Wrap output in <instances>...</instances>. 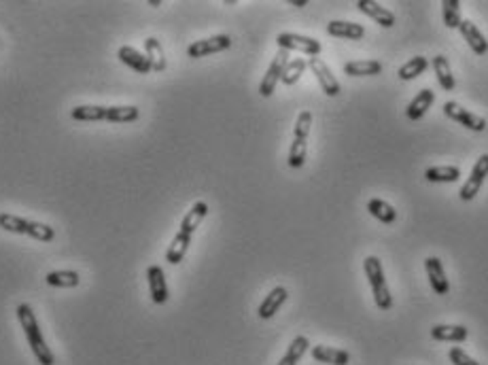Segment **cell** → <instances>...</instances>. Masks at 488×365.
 <instances>
[{"label":"cell","instance_id":"14","mask_svg":"<svg viewBox=\"0 0 488 365\" xmlns=\"http://www.w3.org/2000/svg\"><path fill=\"white\" fill-rule=\"evenodd\" d=\"M117 58L121 60V64H126L128 68H132V71H136V73H141V75H149V73H153V68H151V64H149L147 56H145V53H141V51H136V49H134V47H130V45L119 47Z\"/></svg>","mask_w":488,"mask_h":365},{"label":"cell","instance_id":"2","mask_svg":"<svg viewBox=\"0 0 488 365\" xmlns=\"http://www.w3.org/2000/svg\"><path fill=\"white\" fill-rule=\"evenodd\" d=\"M0 230L11 232V234H19V236H30L34 240L41 242H51L56 238V230L47 223H39V221H30L11 212H0Z\"/></svg>","mask_w":488,"mask_h":365},{"label":"cell","instance_id":"24","mask_svg":"<svg viewBox=\"0 0 488 365\" xmlns=\"http://www.w3.org/2000/svg\"><path fill=\"white\" fill-rule=\"evenodd\" d=\"M433 71H435V77H437V83L442 86V90L452 91L457 88V79L452 75V68H450V62L446 56L433 58Z\"/></svg>","mask_w":488,"mask_h":365},{"label":"cell","instance_id":"26","mask_svg":"<svg viewBox=\"0 0 488 365\" xmlns=\"http://www.w3.org/2000/svg\"><path fill=\"white\" fill-rule=\"evenodd\" d=\"M145 56L153 68V73H163L166 71V56H163V47L162 43L153 36H149L145 41Z\"/></svg>","mask_w":488,"mask_h":365},{"label":"cell","instance_id":"8","mask_svg":"<svg viewBox=\"0 0 488 365\" xmlns=\"http://www.w3.org/2000/svg\"><path fill=\"white\" fill-rule=\"evenodd\" d=\"M232 47V36L230 34H215L210 38H202V41H195L187 47V56L198 60V58H206V56H213V53H219V51H225Z\"/></svg>","mask_w":488,"mask_h":365},{"label":"cell","instance_id":"36","mask_svg":"<svg viewBox=\"0 0 488 365\" xmlns=\"http://www.w3.org/2000/svg\"><path fill=\"white\" fill-rule=\"evenodd\" d=\"M291 4H295V6H306L308 0H291Z\"/></svg>","mask_w":488,"mask_h":365},{"label":"cell","instance_id":"29","mask_svg":"<svg viewBox=\"0 0 488 365\" xmlns=\"http://www.w3.org/2000/svg\"><path fill=\"white\" fill-rule=\"evenodd\" d=\"M461 177V168L457 166H431L425 170V179L429 182H457Z\"/></svg>","mask_w":488,"mask_h":365},{"label":"cell","instance_id":"34","mask_svg":"<svg viewBox=\"0 0 488 365\" xmlns=\"http://www.w3.org/2000/svg\"><path fill=\"white\" fill-rule=\"evenodd\" d=\"M442 17L444 24L452 30H457L461 26V2L459 0H444L442 2Z\"/></svg>","mask_w":488,"mask_h":365},{"label":"cell","instance_id":"19","mask_svg":"<svg viewBox=\"0 0 488 365\" xmlns=\"http://www.w3.org/2000/svg\"><path fill=\"white\" fill-rule=\"evenodd\" d=\"M469 336L465 325H433L431 327V338L437 342H465Z\"/></svg>","mask_w":488,"mask_h":365},{"label":"cell","instance_id":"15","mask_svg":"<svg viewBox=\"0 0 488 365\" xmlns=\"http://www.w3.org/2000/svg\"><path fill=\"white\" fill-rule=\"evenodd\" d=\"M327 34L335 38H346V41H361L365 36V28L355 21H340L333 19L327 24Z\"/></svg>","mask_w":488,"mask_h":365},{"label":"cell","instance_id":"16","mask_svg":"<svg viewBox=\"0 0 488 365\" xmlns=\"http://www.w3.org/2000/svg\"><path fill=\"white\" fill-rule=\"evenodd\" d=\"M147 282H149V293L156 304H166L168 302V284H166V274L162 266H149L147 270Z\"/></svg>","mask_w":488,"mask_h":365},{"label":"cell","instance_id":"3","mask_svg":"<svg viewBox=\"0 0 488 365\" xmlns=\"http://www.w3.org/2000/svg\"><path fill=\"white\" fill-rule=\"evenodd\" d=\"M363 270H365V276H367L370 289H372V293H374L376 306H378L380 310H391L393 297H391V291H389V284H387V278H385V270H382L380 259H378L376 255L365 257Z\"/></svg>","mask_w":488,"mask_h":365},{"label":"cell","instance_id":"10","mask_svg":"<svg viewBox=\"0 0 488 365\" xmlns=\"http://www.w3.org/2000/svg\"><path fill=\"white\" fill-rule=\"evenodd\" d=\"M308 68H310L312 75L317 77V81H319V86H321V90H323L325 96L333 98V96H337V93L342 91L340 81L333 77L331 68L323 62V58H319V56H317V58H310V60H308Z\"/></svg>","mask_w":488,"mask_h":365},{"label":"cell","instance_id":"37","mask_svg":"<svg viewBox=\"0 0 488 365\" xmlns=\"http://www.w3.org/2000/svg\"><path fill=\"white\" fill-rule=\"evenodd\" d=\"M149 4H151V6H160L162 2H160V0H149Z\"/></svg>","mask_w":488,"mask_h":365},{"label":"cell","instance_id":"7","mask_svg":"<svg viewBox=\"0 0 488 365\" xmlns=\"http://www.w3.org/2000/svg\"><path fill=\"white\" fill-rule=\"evenodd\" d=\"M287 64H289V51L278 49V53L274 56L270 68L265 71V75H263V79H261V83H259V93H261L263 98H270V96L274 93L278 81L283 79V73H285V66H287Z\"/></svg>","mask_w":488,"mask_h":365},{"label":"cell","instance_id":"4","mask_svg":"<svg viewBox=\"0 0 488 365\" xmlns=\"http://www.w3.org/2000/svg\"><path fill=\"white\" fill-rule=\"evenodd\" d=\"M310 128H312V113H310V110H302V113L298 115V121H295L293 143H291L289 160H287V164H289L291 168H302V166L306 164Z\"/></svg>","mask_w":488,"mask_h":365},{"label":"cell","instance_id":"12","mask_svg":"<svg viewBox=\"0 0 488 365\" xmlns=\"http://www.w3.org/2000/svg\"><path fill=\"white\" fill-rule=\"evenodd\" d=\"M425 270H427V276H429L431 289L437 295H446L450 291V282H448L446 272H444V266H442V262L437 257H427L425 259Z\"/></svg>","mask_w":488,"mask_h":365},{"label":"cell","instance_id":"13","mask_svg":"<svg viewBox=\"0 0 488 365\" xmlns=\"http://www.w3.org/2000/svg\"><path fill=\"white\" fill-rule=\"evenodd\" d=\"M357 9L361 13H365L367 17H372L376 24H380L382 28H393L395 26V15L382 6L380 2H372V0H357Z\"/></svg>","mask_w":488,"mask_h":365},{"label":"cell","instance_id":"11","mask_svg":"<svg viewBox=\"0 0 488 365\" xmlns=\"http://www.w3.org/2000/svg\"><path fill=\"white\" fill-rule=\"evenodd\" d=\"M459 32L463 34L465 43L469 45V49H472L476 56H487L488 53L487 36L480 32V28H478L474 21H469V19H463V21H461V26H459Z\"/></svg>","mask_w":488,"mask_h":365},{"label":"cell","instance_id":"28","mask_svg":"<svg viewBox=\"0 0 488 365\" xmlns=\"http://www.w3.org/2000/svg\"><path fill=\"white\" fill-rule=\"evenodd\" d=\"M45 282L49 287H62V289H73V287H79L81 282V276L75 270H54L45 276Z\"/></svg>","mask_w":488,"mask_h":365},{"label":"cell","instance_id":"23","mask_svg":"<svg viewBox=\"0 0 488 365\" xmlns=\"http://www.w3.org/2000/svg\"><path fill=\"white\" fill-rule=\"evenodd\" d=\"M206 215H208V204H206V202H195V204L187 210V215L183 217V221H181V232H187V234L193 236V232L200 227V223L206 219Z\"/></svg>","mask_w":488,"mask_h":365},{"label":"cell","instance_id":"5","mask_svg":"<svg viewBox=\"0 0 488 365\" xmlns=\"http://www.w3.org/2000/svg\"><path fill=\"white\" fill-rule=\"evenodd\" d=\"M276 45L278 49H285V51H300V53H306L310 58H317L321 53V43L312 36H304V34H295V32H280L276 36Z\"/></svg>","mask_w":488,"mask_h":365},{"label":"cell","instance_id":"22","mask_svg":"<svg viewBox=\"0 0 488 365\" xmlns=\"http://www.w3.org/2000/svg\"><path fill=\"white\" fill-rule=\"evenodd\" d=\"M312 357L319 364L327 365H348L350 361V353L348 351H340V349H331V346H312Z\"/></svg>","mask_w":488,"mask_h":365},{"label":"cell","instance_id":"32","mask_svg":"<svg viewBox=\"0 0 488 365\" xmlns=\"http://www.w3.org/2000/svg\"><path fill=\"white\" fill-rule=\"evenodd\" d=\"M427 68H429V62H427V58H422V56H414L412 60H407L406 64L400 68V79L402 81H412V79H416V77H420L422 73H427Z\"/></svg>","mask_w":488,"mask_h":365},{"label":"cell","instance_id":"1","mask_svg":"<svg viewBox=\"0 0 488 365\" xmlns=\"http://www.w3.org/2000/svg\"><path fill=\"white\" fill-rule=\"evenodd\" d=\"M17 321L26 334V340H28V346L32 349V355L36 357V361L41 365H54L56 364V357L54 353L49 351L45 338H43V331L39 327V321L34 317V310L30 308V304H19L17 306Z\"/></svg>","mask_w":488,"mask_h":365},{"label":"cell","instance_id":"20","mask_svg":"<svg viewBox=\"0 0 488 365\" xmlns=\"http://www.w3.org/2000/svg\"><path fill=\"white\" fill-rule=\"evenodd\" d=\"M382 73V64L378 60H355L344 64V75L348 77H376Z\"/></svg>","mask_w":488,"mask_h":365},{"label":"cell","instance_id":"9","mask_svg":"<svg viewBox=\"0 0 488 365\" xmlns=\"http://www.w3.org/2000/svg\"><path fill=\"white\" fill-rule=\"evenodd\" d=\"M488 177V153H484V155H480V160L476 162V166L472 168V175H469V179L465 181V185L461 187V191H459V197L463 200V202H472L478 193H480V189H482V185H484V181H487Z\"/></svg>","mask_w":488,"mask_h":365},{"label":"cell","instance_id":"33","mask_svg":"<svg viewBox=\"0 0 488 365\" xmlns=\"http://www.w3.org/2000/svg\"><path fill=\"white\" fill-rule=\"evenodd\" d=\"M308 68V62L304 60V58H295V60H289V64L285 66V73H283V83L285 86H295L300 79H302V75H304V71Z\"/></svg>","mask_w":488,"mask_h":365},{"label":"cell","instance_id":"25","mask_svg":"<svg viewBox=\"0 0 488 365\" xmlns=\"http://www.w3.org/2000/svg\"><path fill=\"white\" fill-rule=\"evenodd\" d=\"M367 212L374 219H378L380 223H387V225L389 223H395V219H397V210L389 202H385L380 197H374V200L367 202Z\"/></svg>","mask_w":488,"mask_h":365},{"label":"cell","instance_id":"21","mask_svg":"<svg viewBox=\"0 0 488 365\" xmlns=\"http://www.w3.org/2000/svg\"><path fill=\"white\" fill-rule=\"evenodd\" d=\"M189 245H191V234L178 230L176 236H174V240L170 242V247L166 251V262L172 264V266L181 264L183 257H185V253H187V249H189Z\"/></svg>","mask_w":488,"mask_h":365},{"label":"cell","instance_id":"35","mask_svg":"<svg viewBox=\"0 0 488 365\" xmlns=\"http://www.w3.org/2000/svg\"><path fill=\"white\" fill-rule=\"evenodd\" d=\"M448 357H450V361H452L454 365H480L476 359H472V357H469L463 349H459V346L450 349Z\"/></svg>","mask_w":488,"mask_h":365},{"label":"cell","instance_id":"6","mask_svg":"<svg viewBox=\"0 0 488 365\" xmlns=\"http://www.w3.org/2000/svg\"><path fill=\"white\" fill-rule=\"evenodd\" d=\"M442 110H444V115H446L448 119L457 121L459 125H465V128L472 130V132H484V130H487V119H484V117H480V115H476V113L463 108V106H461L459 102H454V100L444 102Z\"/></svg>","mask_w":488,"mask_h":365},{"label":"cell","instance_id":"18","mask_svg":"<svg viewBox=\"0 0 488 365\" xmlns=\"http://www.w3.org/2000/svg\"><path fill=\"white\" fill-rule=\"evenodd\" d=\"M435 102V91L433 90H420L416 93V98L407 104L406 117L410 121H418L425 117V113L431 108V104Z\"/></svg>","mask_w":488,"mask_h":365},{"label":"cell","instance_id":"27","mask_svg":"<svg viewBox=\"0 0 488 365\" xmlns=\"http://www.w3.org/2000/svg\"><path fill=\"white\" fill-rule=\"evenodd\" d=\"M106 108L98 104H81L71 110V117L75 121H106Z\"/></svg>","mask_w":488,"mask_h":365},{"label":"cell","instance_id":"31","mask_svg":"<svg viewBox=\"0 0 488 365\" xmlns=\"http://www.w3.org/2000/svg\"><path fill=\"white\" fill-rule=\"evenodd\" d=\"M308 346H310L308 338H306V336H298V338L289 344V349H287L285 357L278 361V365H298L300 364V359L306 355Z\"/></svg>","mask_w":488,"mask_h":365},{"label":"cell","instance_id":"30","mask_svg":"<svg viewBox=\"0 0 488 365\" xmlns=\"http://www.w3.org/2000/svg\"><path fill=\"white\" fill-rule=\"evenodd\" d=\"M141 117L138 106H108L106 108V121L108 123H130Z\"/></svg>","mask_w":488,"mask_h":365},{"label":"cell","instance_id":"17","mask_svg":"<svg viewBox=\"0 0 488 365\" xmlns=\"http://www.w3.org/2000/svg\"><path fill=\"white\" fill-rule=\"evenodd\" d=\"M287 297H289V291L285 289V287H274L268 295H265V299L261 302V306H259V310H257V314H259V319H272L278 310H280V306L287 302Z\"/></svg>","mask_w":488,"mask_h":365}]
</instances>
